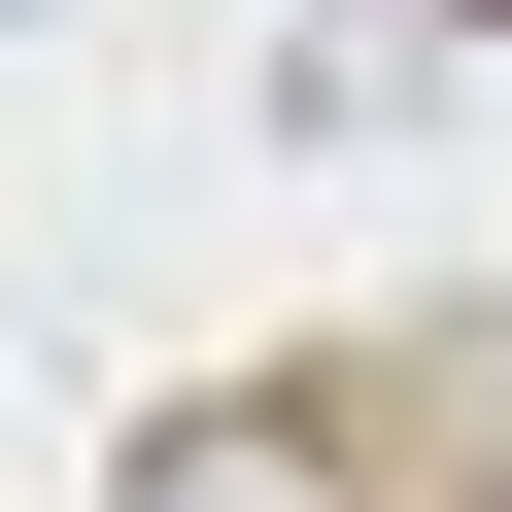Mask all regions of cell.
<instances>
[{
    "label": "cell",
    "instance_id": "1",
    "mask_svg": "<svg viewBox=\"0 0 512 512\" xmlns=\"http://www.w3.org/2000/svg\"><path fill=\"white\" fill-rule=\"evenodd\" d=\"M137 512H342V444H308V410H171V444H137Z\"/></svg>",
    "mask_w": 512,
    "mask_h": 512
}]
</instances>
